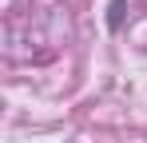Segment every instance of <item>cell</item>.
Instances as JSON below:
<instances>
[{"label": "cell", "mask_w": 147, "mask_h": 143, "mask_svg": "<svg viewBox=\"0 0 147 143\" xmlns=\"http://www.w3.org/2000/svg\"><path fill=\"white\" fill-rule=\"evenodd\" d=\"M119 20H123V0H115V4H111V16H107V24H111V28H119Z\"/></svg>", "instance_id": "obj_1"}]
</instances>
